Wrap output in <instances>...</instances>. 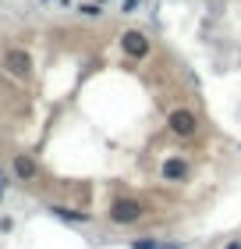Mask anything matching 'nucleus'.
I'll return each mask as SVG.
<instances>
[{"mask_svg":"<svg viewBox=\"0 0 241 249\" xmlns=\"http://www.w3.org/2000/svg\"><path fill=\"white\" fill-rule=\"evenodd\" d=\"M142 213H145V207L139 199H131V196H117L110 203V221L113 224H135Z\"/></svg>","mask_w":241,"mask_h":249,"instance_id":"1","label":"nucleus"},{"mask_svg":"<svg viewBox=\"0 0 241 249\" xmlns=\"http://www.w3.org/2000/svg\"><path fill=\"white\" fill-rule=\"evenodd\" d=\"M167 124H170V132H174V135H181V139L195 135V128H199V121H195L192 110H174V114L167 118Z\"/></svg>","mask_w":241,"mask_h":249,"instance_id":"2","label":"nucleus"},{"mask_svg":"<svg viewBox=\"0 0 241 249\" xmlns=\"http://www.w3.org/2000/svg\"><path fill=\"white\" fill-rule=\"evenodd\" d=\"M121 50L124 53H128V57H135V61H142L145 57V53H149V39L142 36V32H124V36H121Z\"/></svg>","mask_w":241,"mask_h":249,"instance_id":"3","label":"nucleus"},{"mask_svg":"<svg viewBox=\"0 0 241 249\" xmlns=\"http://www.w3.org/2000/svg\"><path fill=\"white\" fill-rule=\"evenodd\" d=\"M4 57H7V68H11V71H15L18 78H25V75L32 71V57H29L25 50H18V47H7V53H4Z\"/></svg>","mask_w":241,"mask_h":249,"instance_id":"4","label":"nucleus"},{"mask_svg":"<svg viewBox=\"0 0 241 249\" xmlns=\"http://www.w3.org/2000/svg\"><path fill=\"white\" fill-rule=\"evenodd\" d=\"M11 167H15V175L21 178V182H36V178H39V164L32 160L29 153H18L15 160H11Z\"/></svg>","mask_w":241,"mask_h":249,"instance_id":"5","label":"nucleus"},{"mask_svg":"<svg viewBox=\"0 0 241 249\" xmlns=\"http://www.w3.org/2000/svg\"><path fill=\"white\" fill-rule=\"evenodd\" d=\"M185 175H188V167H185L181 157H167V160H163V178H167V182H181Z\"/></svg>","mask_w":241,"mask_h":249,"instance_id":"6","label":"nucleus"},{"mask_svg":"<svg viewBox=\"0 0 241 249\" xmlns=\"http://www.w3.org/2000/svg\"><path fill=\"white\" fill-rule=\"evenodd\" d=\"M50 210H53V217L71 221V224H85L89 221V213H82V210H67V207H50Z\"/></svg>","mask_w":241,"mask_h":249,"instance_id":"7","label":"nucleus"},{"mask_svg":"<svg viewBox=\"0 0 241 249\" xmlns=\"http://www.w3.org/2000/svg\"><path fill=\"white\" fill-rule=\"evenodd\" d=\"M131 249H163V242H156V239H135Z\"/></svg>","mask_w":241,"mask_h":249,"instance_id":"8","label":"nucleus"},{"mask_svg":"<svg viewBox=\"0 0 241 249\" xmlns=\"http://www.w3.org/2000/svg\"><path fill=\"white\" fill-rule=\"evenodd\" d=\"M78 11H82L85 18H99V11H103V7H99V0H96V4H82Z\"/></svg>","mask_w":241,"mask_h":249,"instance_id":"9","label":"nucleus"},{"mask_svg":"<svg viewBox=\"0 0 241 249\" xmlns=\"http://www.w3.org/2000/svg\"><path fill=\"white\" fill-rule=\"evenodd\" d=\"M135 7H139V0H124V4H121V11H124V15H128V11H135Z\"/></svg>","mask_w":241,"mask_h":249,"instance_id":"10","label":"nucleus"},{"mask_svg":"<svg viewBox=\"0 0 241 249\" xmlns=\"http://www.w3.org/2000/svg\"><path fill=\"white\" fill-rule=\"evenodd\" d=\"M224 249H241V239H234V242H227Z\"/></svg>","mask_w":241,"mask_h":249,"instance_id":"11","label":"nucleus"},{"mask_svg":"<svg viewBox=\"0 0 241 249\" xmlns=\"http://www.w3.org/2000/svg\"><path fill=\"white\" fill-rule=\"evenodd\" d=\"M163 249H185V246H174V242H170V246H163Z\"/></svg>","mask_w":241,"mask_h":249,"instance_id":"12","label":"nucleus"},{"mask_svg":"<svg viewBox=\"0 0 241 249\" xmlns=\"http://www.w3.org/2000/svg\"><path fill=\"white\" fill-rule=\"evenodd\" d=\"M0 189H4V178H0Z\"/></svg>","mask_w":241,"mask_h":249,"instance_id":"13","label":"nucleus"}]
</instances>
